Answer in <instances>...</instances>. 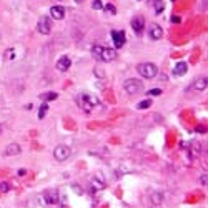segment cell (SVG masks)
I'll return each instance as SVG.
<instances>
[{
    "label": "cell",
    "instance_id": "484cf974",
    "mask_svg": "<svg viewBox=\"0 0 208 208\" xmlns=\"http://www.w3.org/2000/svg\"><path fill=\"white\" fill-rule=\"evenodd\" d=\"M13 54H15V52H13V48H10V50L7 52V59L12 60V59H13Z\"/></svg>",
    "mask_w": 208,
    "mask_h": 208
},
{
    "label": "cell",
    "instance_id": "ba28073f",
    "mask_svg": "<svg viewBox=\"0 0 208 208\" xmlns=\"http://www.w3.org/2000/svg\"><path fill=\"white\" fill-rule=\"evenodd\" d=\"M112 40H113V47L115 48H122L127 42V35H125L123 30H112Z\"/></svg>",
    "mask_w": 208,
    "mask_h": 208
},
{
    "label": "cell",
    "instance_id": "4dcf8cb0",
    "mask_svg": "<svg viewBox=\"0 0 208 208\" xmlns=\"http://www.w3.org/2000/svg\"><path fill=\"white\" fill-rule=\"evenodd\" d=\"M0 132H2V130H0Z\"/></svg>",
    "mask_w": 208,
    "mask_h": 208
},
{
    "label": "cell",
    "instance_id": "83f0119b",
    "mask_svg": "<svg viewBox=\"0 0 208 208\" xmlns=\"http://www.w3.org/2000/svg\"><path fill=\"white\" fill-rule=\"evenodd\" d=\"M172 22H173V23H178V22H180V17L173 15V17H172Z\"/></svg>",
    "mask_w": 208,
    "mask_h": 208
},
{
    "label": "cell",
    "instance_id": "7a4b0ae2",
    "mask_svg": "<svg viewBox=\"0 0 208 208\" xmlns=\"http://www.w3.org/2000/svg\"><path fill=\"white\" fill-rule=\"evenodd\" d=\"M77 105H78L82 110H85L87 113H90V112H93L95 107L98 105V98L93 95H88V93H80L77 97Z\"/></svg>",
    "mask_w": 208,
    "mask_h": 208
},
{
    "label": "cell",
    "instance_id": "4316f807",
    "mask_svg": "<svg viewBox=\"0 0 208 208\" xmlns=\"http://www.w3.org/2000/svg\"><path fill=\"white\" fill-rule=\"evenodd\" d=\"M200 182H201V185H203V187H205V185H206V173H203V175H201V178H200Z\"/></svg>",
    "mask_w": 208,
    "mask_h": 208
},
{
    "label": "cell",
    "instance_id": "52a82bcc",
    "mask_svg": "<svg viewBox=\"0 0 208 208\" xmlns=\"http://www.w3.org/2000/svg\"><path fill=\"white\" fill-rule=\"evenodd\" d=\"M37 30L42 33V35H48V33L52 32V22H50V17L43 15L40 17V20L37 23Z\"/></svg>",
    "mask_w": 208,
    "mask_h": 208
},
{
    "label": "cell",
    "instance_id": "5bb4252c",
    "mask_svg": "<svg viewBox=\"0 0 208 208\" xmlns=\"http://www.w3.org/2000/svg\"><path fill=\"white\" fill-rule=\"evenodd\" d=\"M187 70H188V67L185 62H178V64L175 65V69H173V75L175 77H183L187 73Z\"/></svg>",
    "mask_w": 208,
    "mask_h": 208
},
{
    "label": "cell",
    "instance_id": "ac0fdd59",
    "mask_svg": "<svg viewBox=\"0 0 208 208\" xmlns=\"http://www.w3.org/2000/svg\"><path fill=\"white\" fill-rule=\"evenodd\" d=\"M92 185H93V188H97V190H103L105 188V183L97 180V178H92Z\"/></svg>",
    "mask_w": 208,
    "mask_h": 208
},
{
    "label": "cell",
    "instance_id": "8fae6325",
    "mask_svg": "<svg viewBox=\"0 0 208 208\" xmlns=\"http://www.w3.org/2000/svg\"><path fill=\"white\" fill-rule=\"evenodd\" d=\"M70 65H72V60H70V57H67V55L60 57V59L57 60V69L60 72H67L70 69Z\"/></svg>",
    "mask_w": 208,
    "mask_h": 208
},
{
    "label": "cell",
    "instance_id": "603a6c76",
    "mask_svg": "<svg viewBox=\"0 0 208 208\" xmlns=\"http://www.w3.org/2000/svg\"><path fill=\"white\" fill-rule=\"evenodd\" d=\"M103 8L107 12H112V13H117V8H115V5H112V3H107V5H103Z\"/></svg>",
    "mask_w": 208,
    "mask_h": 208
},
{
    "label": "cell",
    "instance_id": "30bf717a",
    "mask_svg": "<svg viewBox=\"0 0 208 208\" xmlns=\"http://www.w3.org/2000/svg\"><path fill=\"white\" fill-rule=\"evenodd\" d=\"M148 33H150V38H153V40H160V38L163 37V28L158 25V23H152Z\"/></svg>",
    "mask_w": 208,
    "mask_h": 208
},
{
    "label": "cell",
    "instance_id": "6da1fadb",
    "mask_svg": "<svg viewBox=\"0 0 208 208\" xmlns=\"http://www.w3.org/2000/svg\"><path fill=\"white\" fill-rule=\"evenodd\" d=\"M92 55L98 62H112L117 59V50L110 47H102V45H93L92 47Z\"/></svg>",
    "mask_w": 208,
    "mask_h": 208
},
{
    "label": "cell",
    "instance_id": "3957f363",
    "mask_svg": "<svg viewBox=\"0 0 208 208\" xmlns=\"http://www.w3.org/2000/svg\"><path fill=\"white\" fill-rule=\"evenodd\" d=\"M137 72L140 77L143 78H153V77L158 75V69L155 64H150V62H145V64H138L137 65Z\"/></svg>",
    "mask_w": 208,
    "mask_h": 208
},
{
    "label": "cell",
    "instance_id": "7c38bea8",
    "mask_svg": "<svg viewBox=\"0 0 208 208\" xmlns=\"http://www.w3.org/2000/svg\"><path fill=\"white\" fill-rule=\"evenodd\" d=\"M50 17H54L55 20H64V18H65V10H64V7L54 5V7L50 8Z\"/></svg>",
    "mask_w": 208,
    "mask_h": 208
},
{
    "label": "cell",
    "instance_id": "2e32d148",
    "mask_svg": "<svg viewBox=\"0 0 208 208\" xmlns=\"http://www.w3.org/2000/svg\"><path fill=\"white\" fill-rule=\"evenodd\" d=\"M40 98L43 102H52V100H57L59 98V95L55 93V92H45V93H40Z\"/></svg>",
    "mask_w": 208,
    "mask_h": 208
},
{
    "label": "cell",
    "instance_id": "277c9868",
    "mask_svg": "<svg viewBox=\"0 0 208 208\" xmlns=\"http://www.w3.org/2000/svg\"><path fill=\"white\" fill-rule=\"evenodd\" d=\"M123 90L128 95H137L138 92H142V80L137 78H128L123 82Z\"/></svg>",
    "mask_w": 208,
    "mask_h": 208
},
{
    "label": "cell",
    "instance_id": "cb8c5ba5",
    "mask_svg": "<svg viewBox=\"0 0 208 208\" xmlns=\"http://www.w3.org/2000/svg\"><path fill=\"white\" fill-rule=\"evenodd\" d=\"M162 198H163V195H160V193H158V195H157V193H155V195H153V200H155V205H160Z\"/></svg>",
    "mask_w": 208,
    "mask_h": 208
},
{
    "label": "cell",
    "instance_id": "4fadbf2b",
    "mask_svg": "<svg viewBox=\"0 0 208 208\" xmlns=\"http://www.w3.org/2000/svg\"><path fill=\"white\" fill-rule=\"evenodd\" d=\"M18 153H20V145L18 143H10L5 150H3V155H5V157H13V155H18Z\"/></svg>",
    "mask_w": 208,
    "mask_h": 208
},
{
    "label": "cell",
    "instance_id": "ffe728a7",
    "mask_svg": "<svg viewBox=\"0 0 208 208\" xmlns=\"http://www.w3.org/2000/svg\"><path fill=\"white\" fill-rule=\"evenodd\" d=\"M92 8H93V10H102V8H103L102 0H93V2H92Z\"/></svg>",
    "mask_w": 208,
    "mask_h": 208
},
{
    "label": "cell",
    "instance_id": "d6986e66",
    "mask_svg": "<svg viewBox=\"0 0 208 208\" xmlns=\"http://www.w3.org/2000/svg\"><path fill=\"white\" fill-rule=\"evenodd\" d=\"M47 112H48V107H47V103H43L42 105V107L40 108H38V118H43V117H45V115H47Z\"/></svg>",
    "mask_w": 208,
    "mask_h": 208
},
{
    "label": "cell",
    "instance_id": "8992f818",
    "mask_svg": "<svg viewBox=\"0 0 208 208\" xmlns=\"http://www.w3.org/2000/svg\"><path fill=\"white\" fill-rule=\"evenodd\" d=\"M43 200H45L47 205H59L60 201V195H59V190H54V188H48V190L43 191Z\"/></svg>",
    "mask_w": 208,
    "mask_h": 208
},
{
    "label": "cell",
    "instance_id": "d4e9b609",
    "mask_svg": "<svg viewBox=\"0 0 208 208\" xmlns=\"http://www.w3.org/2000/svg\"><path fill=\"white\" fill-rule=\"evenodd\" d=\"M160 93H162V90H160V88H153V90H150V92H148V97H150V95H160Z\"/></svg>",
    "mask_w": 208,
    "mask_h": 208
},
{
    "label": "cell",
    "instance_id": "f1b7e54d",
    "mask_svg": "<svg viewBox=\"0 0 208 208\" xmlns=\"http://www.w3.org/2000/svg\"><path fill=\"white\" fill-rule=\"evenodd\" d=\"M75 2H77V3H80V2H82V0H75Z\"/></svg>",
    "mask_w": 208,
    "mask_h": 208
},
{
    "label": "cell",
    "instance_id": "5b68a950",
    "mask_svg": "<svg viewBox=\"0 0 208 208\" xmlns=\"http://www.w3.org/2000/svg\"><path fill=\"white\" fill-rule=\"evenodd\" d=\"M70 153H72V150H70V147H67V145H57L54 150V157L57 162H65L67 158L70 157Z\"/></svg>",
    "mask_w": 208,
    "mask_h": 208
},
{
    "label": "cell",
    "instance_id": "e0dca14e",
    "mask_svg": "<svg viewBox=\"0 0 208 208\" xmlns=\"http://www.w3.org/2000/svg\"><path fill=\"white\" fill-rule=\"evenodd\" d=\"M163 8H165V3H163V0H155V12H157V13H162Z\"/></svg>",
    "mask_w": 208,
    "mask_h": 208
},
{
    "label": "cell",
    "instance_id": "44dd1931",
    "mask_svg": "<svg viewBox=\"0 0 208 208\" xmlns=\"http://www.w3.org/2000/svg\"><path fill=\"white\" fill-rule=\"evenodd\" d=\"M0 191H2V193H7V191H10V183H7V182H2V183H0Z\"/></svg>",
    "mask_w": 208,
    "mask_h": 208
},
{
    "label": "cell",
    "instance_id": "7402d4cb",
    "mask_svg": "<svg viewBox=\"0 0 208 208\" xmlns=\"http://www.w3.org/2000/svg\"><path fill=\"white\" fill-rule=\"evenodd\" d=\"M150 107H152V100H143V102H140V103H138V108H150Z\"/></svg>",
    "mask_w": 208,
    "mask_h": 208
},
{
    "label": "cell",
    "instance_id": "f546056e",
    "mask_svg": "<svg viewBox=\"0 0 208 208\" xmlns=\"http://www.w3.org/2000/svg\"><path fill=\"white\" fill-rule=\"evenodd\" d=\"M0 38H2V33H0Z\"/></svg>",
    "mask_w": 208,
    "mask_h": 208
},
{
    "label": "cell",
    "instance_id": "9c48e42d",
    "mask_svg": "<svg viewBox=\"0 0 208 208\" xmlns=\"http://www.w3.org/2000/svg\"><path fill=\"white\" fill-rule=\"evenodd\" d=\"M143 27H145V18L142 15H137L132 18V28L137 35H140V33L143 32Z\"/></svg>",
    "mask_w": 208,
    "mask_h": 208
},
{
    "label": "cell",
    "instance_id": "9a60e30c",
    "mask_svg": "<svg viewBox=\"0 0 208 208\" xmlns=\"http://www.w3.org/2000/svg\"><path fill=\"white\" fill-rule=\"evenodd\" d=\"M193 88L198 90V92H203L206 90V77H201V78H196L195 83H193Z\"/></svg>",
    "mask_w": 208,
    "mask_h": 208
}]
</instances>
